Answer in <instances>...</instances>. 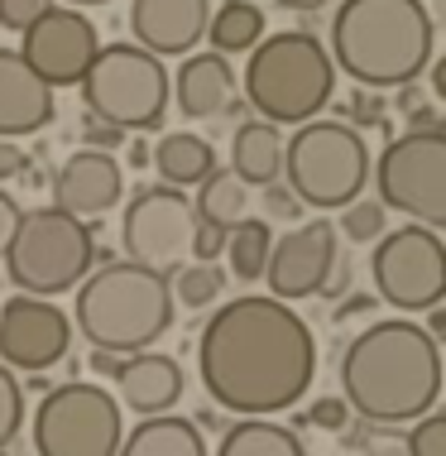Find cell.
I'll return each mask as SVG.
<instances>
[{
	"label": "cell",
	"instance_id": "1",
	"mask_svg": "<svg viewBox=\"0 0 446 456\" xmlns=\"http://www.w3.org/2000/svg\"><path fill=\"white\" fill-rule=\"evenodd\" d=\"M197 375L216 409L274 418L279 409H293L317 375L312 327L269 293H240L202 327Z\"/></svg>",
	"mask_w": 446,
	"mask_h": 456
},
{
	"label": "cell",
	"instance_id": "2",
	"mask_svg": "<svg viewBox=\"0 0 446 456\" xmlns=\"http://www.w3.org/2000/svg\"><path fill=\"white\" fill-rule=\"evenodd\" d=\"M341 389L345 409L365 423L393 428L427 418L442 394V351L432 331L408 317L355 331V341L341 351Z\"/></svg>",
	"mask_w": 446,
	"mask_h": 456
},
{
	"label": "cell",
	"instance_id": "3",
	"mask_svg": "<svg viewBox=\"0 0 446 456\" xmlns=\"http://www.w3.org/2000/svg\"><path fill=\"white\" fill-rule=\"evenodd\" d=\"M331 63L361 87H408L432 63V15L423 0H341L331 15Z\"/></svg>",
	"mask_w": 446,
	"mask_h": 456
},
{
	"label": "cell",
	"instance_id": "4",
	"mask_svg": "<svg viewBox=\"0 0 446 456\" xmlns=\"http://www.w3.org/2000/svg\"><path fill=\"white\" fill-rule=\"evenodd\" d=\"M173 283L154 269L130 260H110L92 269L77 283V337L92 341V351L140 355L173 327Z\"/></svg>",
	"mask_w": 446,
	"mask_h": 456
},
{
	"label": "cell",
	"instance_id": "5",
	"mask_svg": "<svg viewBox=\"0 0 446 456\" xmlns=\"http://www.w3.org/2000/svg\"><path fill=\"white\" fill-rule=\"evenodd\" d=\"M337 92V63L317 34L283 29L250 48L245 96L269 126H307Z\"/></svg>",
	"mask_w": 446,
	"mask_h": 456
},
{
	"label": "cell",
	"instance_id": "6",
	"mask_svg": "<svg viewBox=\"0 0 446 456\" xmlns=\"http://www.w3.org/2000/svg\"><path fill=\"white\" fill-rule=\"evenodd\" d=\"M283 183L317 212L351 207L369 183V144L345 120H307L283 140Z\"/></svg>",
	"mask_w": 446,
	"mask_h": 456
},
{
	"label": "cell",
	"instance_id": "7",
	"mask_svg": "<svg viewBox=\"0 0 446 456\" xmlns=\"http://www.w3.org/2000/svg\"><path fill=\"white\" fill-rule=\"evenodd\" d=\"M96 265V240L92 226L58 207H39V212H24L20 236L5 255V274L20 293L29 298H53L68 293L92 274Z\"/></svg>",
	"mask_w": 446,
	"mask_h": 456
},
{
	"label": "cell",
	"instance_id": "8",
	"mask_svg": "<svg viewBox=\"0 0 446 456\" xmlns=\"http://www.w3.org/2000/svg\"><path fill=\"white\" fill-rule=\"evenodd\" d=\"M82 102L116 130H154L168 110V72L140 44H106L82 77Z\"/></svg>",
	"mask_w": 446,
	"mask_h": 456
},
{
	"label": "cell",
	"instance_id": "9",
	"mask_svg": "<svg viewBox=\"0 0 446 456\" xmlns=\"http://www.w3.org/2000/svg\"><path fill=\"white\" fill-rule=\"evenodd\" d=\"M34 452L39 456H116L120 433V403L101 385H58L34 409Z\"/></svg>",
	"mask_w": 446,
	"mask_h": 456
},
{
	"label": "cell",
	"instance_id": "10",
	"mask_svg": "<svg viewBox=\"0 0 446 456\" xmlns=\"http://www.w3.org/2000/svg\"><path fill=\"white\" fill-rule=\"evenodd\" d=\"M375 188L413 226H446V130H408L375 159Z\"/></svg>",
	"mask_w": 446,
	"mask_h": 456
},
{
	"label": "cell",
	"instance_id": "11",
	"mask_svg": "<svg viewBox=\"0 0 446 456\" xmlns=\"http://www.w3.org/2000/svg\"><path fill=\"white\" fill-rule=\"evenodd\" d=\"M197 207L188 192L168 188V183H149L130 197L126 216H120V250L130 265L154 269V274L173 279L182 265L197 260Z\"/></svg>",
	"mask_w": 446,
	"mask_h": 456
},
{
	"label": "cell",
	"instance_id": "12",
	"mask_svg": "<svg viewBox=\"0 0 446 456\" xmlns=\"http://www.w3.org/2000/svg\"><path fill=\"white\" fill-rule=\"evenodd\" d=\"M369 274L384 303L403 313H432L446 298V245L427 226L384 231L369 255Z\"/></svg>",
	"mask_w": 446,
	"mask_h": 456
},
{
	"label": "cell",
	"instance_id": "13",
	"mask_svg": "<svg viewBox=\"0 0 446 456\" xmlns=\"http://www.w3.org/2000/svg\"><path fill=\"white\" fill-rule=\"evenodd\" d=\"M96 53H101L96 24L72 5H48L24 29V44H20V58L39 72L48 87H82Z\"/></svg>",
	"mask_w": 446,
	"mask_h": 456
},
{
	"label": "cell",
	"instance_id": "14",
	"mask_svg": "<svg viewBox=\"0 0 446 456\" xmlns=\"http://www.w3.org/2000/svg\"><path fill=\"white\" fill-rule=\"evenodd\" d=\"M72 346V317L53 298L15 293L0 307V365L10 370H48Z\"/></svg>",
	"mask_w": 446,
	"mask_h": 456
},
{
	"label": "cell",
	"instance_id": "15",
	"mask_svg": "<svg viewBox=\"0 0 446 456\" xmlns=\"http://www.w3.org/2000/svg\"><path fill=\"white\" fill-rule=\"evenodd\" d=\"M341 260V236L331 221H307V226H293L288 236H279L269 245V298L293 303V298H312V293L327 289L331 269Z\"/></svg>",
	"mask_w": 446,
	"mask_h": 456
},
{
	"label": "cell",
	"instance_id": "16",
	"mask_svg": "<svg viewBox=\"0 0 446 456\" xmlns=\"http://www.w3.org/2000/svg\"><path fill=\"white\" fill-rule=\"evenodd\" d=\"M120 192H126V174H120L116 154H101V150L68 154L58 178H53V207L77 216V221L116 212Z\"/></svg>",
	"mask_w": 446,
	"mask_h": 456
},
{
	"label": "cell",
	"instance_id": "17",
	"mask_svg": "<svg viewBox=\"0 0 446 456\" xmlns=\"http://www.w3.org/2000/svg\"><path fill=\"white\" fill-rule=\"evenodd\" d=\"M212 24V5L207 0H134L130 5V29L144 53L154 58H178L192 53L197 39Z\"/></svg>",
	"mask_w": 446,
	"mask_h": 456
},
{
	"label": "cell",
	"instance_id": "18",
	"mask_svg": "<svg viewBox=\"0 0 446 456\" xmlns=\"http://www.w3.org/2000/svg\"><path fill=\"white\" fill-rule=\"evenodd\" d=\"M53 87L15 48H0V140H20L53 120Z\"/></svg>",
	"mask_w": 446,
	"mask_h": 456
},
{
	"label": "cell",
	"instance_id": "19",
	"mask_svg": "<svg viewBox=\"0 0 446 456\" xmlns=\"http://www.w3.org/2000/svg\"><path fill=\"white\" fill-rule=\"evenodd\" d=\"M116 379V399L120 409L140 413V418H158L182 399V370L168 355L140 351V355H120V365L110 370Z\"/></svg>",
	"mask_w": 446,
	"mask_h": 456
},
{
	"label": "cell",
	"instance_id": "20",
	"mask_svg": "<svg viewBox=\"0 0 446 456\" xmlns=\"http://www.w3.org/2000/svg\"><path fill=\"white\" fill-rule=\"evenodd\" d=\"M173 96L188 120H212L235 102V72L221 53H188V63L173 77Z\"/></svg>",
	"mask_w": 446,
	"mask_h": 456
},
{
	"label": "cell",
	"instance_id": "21",
	"mask_svg": "<svg viewBox=\"0 0 446 456\" xmlns=\"http://www.w3.org/2000/svg\"><path fill=\"white\" fill-rule=\"evenodd\" d=\"M231 174L245 188H269L283 178V134L269 120H245L231 140Z\"/></svg>",
	"mask_w": 446,
	"mask_h": 456
},
{
	"label": "cell",
	"instance_id": "22",
	"mask_svg": "<svg viewBox=\"0 0 446 456\" xmlns=\"http://www.w3.org/2000/svg\"><path fill=\"white\" fill-rule=\"evenodd\" d=\"M154 168H158V178L168 183V188H202L207 178L216 174V154H212V144L202 140V134H192V130H173L158 140V150H154Z\"/></svg>",
	"mask_w": 446,
	"mask_h": 456
},
{
	"label": "cell",
	"instance_id": "23",
	"mask_svg": "<svg viewBox=\"0 0 446 456\" xmlns=\"http://www.w3.org/2000/svg\"><path fill=\"white\" fill-rule=\"evenodd\" d=\"M116 456H207V442L197 433V423H188V418L158 413V418H144V423L120 442Z\"/></svg>",
	"mask_w": 446,
	"mask_h": 456
},
{
	"label": "cell",
	"instance_id": "24",
	"mask_svg": "<svg viewBox=\"0 0 446 456\" xmlns=\"http://www.w3.org/2000/svg\"><path fill=\"white\" fill-rule=\"evenodd\" d=\"M216 456H303V442L274 418H240L216 442Z\"/></svg>",
	"mask_w": 446,
	"mask_h": 456
},
{
	"label": "cell",
	"instance_id": "25",
	"mask_svg": "<svg viewBox=\"0 0 446 456\" xmlns=\"http://www.w3.org/2000/svg\"><path fill=\"white\" fill-rule=\"evenodd\" d=\"M245 207H250V188H245L231 168H216V174L197 188V226H212L221 236H231V226L245 221Z\"/></svg>",
	"mask_w": 446,
	"mask_h": 456
},
{
	"label": "cell",
	"instance_id": "26",
	"mask_svg": "<svg viewBox=\"0 0 446 456\" xmlns=\"http://www.w3.org/2000/svg\"><path fill=\"white\" fill-rule=\"evenodd\" d=\"M207 39H212V53H245L264 39V10L250 5V0H226V5L207 24Z\"/></svg>",
	"mask_w": 446,
	"mask_h": 456
},
{
	"label": "cell",
	"instance_id": "27",
	"mask_svg": "<svg viewBox=\"0 0 446 456\" xmlns=\"http://www.w3.org/2000/svg\"><path fill=\"white\" fill-rule=\"evenodd\" d=\"M269 226L259 216H245L240 226H231L226 236V260H231V274L240 283H255L264 279V265H269Z\"/></svg>",
	"mask_w": 446,
	"mask_h": 456
},
{
	"label": "cell",
	"instance_id": "28",
	"mask_svg": "<svg viewBox=\"0 0 446 456\" xmlns=\"http://www.w3.org/2000/svg\"><path fill=\"white\" fill-rule=\"evenodd\" d=\"M168 283H173V303H182L188 313H197V307H212L221 298L226 269H221L216 260H192V265H182Z\"/></svg>",
	"mask_w": 446,
	"mask_h": 456
},
{
	"label": "cell",
	"instance_id": "29",
	"mask_svg": "<svg viewBox=\"0 0 446 456\" xmlns=\"http://www.w3.org/2000/svg\"><path fill=\"white\" fill-rule=\"evenodd\" d=\"M20 423H24V389H20L15 370L0 365V452H5L10 442H15Z\"/></svg>",
	"mask_w": 446,
	"mask_h": 456
},
{
	"label": "cell",
	"instance_id": "30",
	"mask_svg": "<svg viewBox=\"0 0 446 456\" xmlns=\"http://www.w3.org/2000/svg\"><path fill=\"white\" fill-rule=\"evenodd\" d=\"M341 231L355 245H375L384 236V202H351L341 216Z\"/></svg>",
	"mask_w": 446,
	"mask_h": 456
},
{
	"label": "cell",
	"instance_id": "31",
	"mask_svg": "<svg viewBox=\"0 0 446 456\" xmlns=\"http://www.w3.org/2000/svg\"><path fill=\"white\" fill-rule=\"evenodd\" d=\"M408 456H446V413H427L408 433Z\"/></svg>",
	"mask_w": 446,
	"mask_h": 456
},
{
	"label": "cell",
	"instance_id": "32",
	"mask_svg": "<svg viewBox=\"0 0 446 456\" xmlns=\"http://www.w3.org/2000/svg\"><path fill=\"white\" fill-rule=\"evenodd\" d=\"M44 10H48V0H0V29H20L24 34Z\"/></svg>",
	"mask_w": 446,
	"mask_h": 456
},
{
	"label": "cell",
	"instance_id": "33",
	"mask_svg": "<svg viewBox=\"0 0 446 456\" xmlns=\"http://www.w3.org/2000/svg\"><path fill=\"white\" fill-rule=\"evenodd\" d=\"M20 221H24V212H20V202L10 197L5 188H0V260L10 255V245H15V236H20Z\"/></svg>",
	"mask_w": 446,
	"mask_h": 456
},
{
	"label": "cell",
	"instance_id": "34",
	"mask_svg": "<svg viewBox=\"0 0 446 456\" xmlns=\"http://www.w3.org/2000/svg\"><path fill=\"white\" fill-rule=\"evenodd\" d=\"M82 140H86V150H101V154H110L116 144H126V130H116V126H106V120L86 116V126H82Z\"/></svg>",
	"mask_w": 446,
	"mask_h": 456
},
{
	"label": "cell",
	"instance_id": "35",
	"mask_svg": "<svg viewBox=\"0 0 446 456\" xmlns=\"http://www.w3.org/2000/svg\"><path fill=\"white\" fill-rule=\"evenodd\" d=\"M24 168H29V159H24V150L15 140H0V183L5 178H20Z\"/></svg>",
	"mask_w": 446,
	"mask_h": 456
},
{
	"label": "cell",
	"instance_id": "36",
	"mask_svg": "<svg viewBox=\"0 0 446 456\" xmlns=\"http://www.w3.org/2000/svg\"><path fill=\"white\" fill-rule=\"evenodd\" d=\"M345 403L341 399H321V403H312V409H307V418H312V423H321V428H345Z\"/></svg>",
	"mask_w": 446,
	"mask_h": 456
},
{
	"label": "cell",
	"instance_id": "37",
	"mask_svg": "<svg viewBox=\"0 0 446 456\" xmlns=\"http://www.w3.org/2000/svg\"><path fill=\"white\" fill-rule=\"evenodd\" d=\"M264 212H274V216H297V197L288 188H279V183H269L264 188Z\"/></svg>",
	"mask_w": 446,
	"mask_h": 456
},
{
	"label": "cell",
	"instance_id": "38",
	"mask_svg": "<svg viewBox=\"0 0 446 456\" xmlns=\"http://www.w3.org/2000/svg\"><path fill=\"white\" fill-rule=\"evenodd\" d=\"M351 110H355V116H361V120H384V106L375 102V96H351Z\"/></svg>",
	"mask_w": 446,
	"mask_h": 456
},
{
	"label": "cell",
	"instance_id": "39",
	"mask_svg": "<svg viewBox=\"0 0 446 456\" xmlns=\"http://www.w3.org/2000/svg\"><path fill=\"white\" fill-rule=\"evenodd\" d=\"M427 82H432V92H437V102H446V58H432Z\"/></svg>",
	"mask_w": 446,
	"mask_h": 456
},
{
	"label": "cell",
	"instance_id": "40",
	"mask_svg": "<svg viewBox=\"0 0 446 456\" xmlns=\"http://www.w3.org/2000/svg\"><path fill=\"white\" fill-rule=\"evenodd\" d=\"M279 5H283V10H321L327 0H279Z\"/></svg>",
	"mask_w": 446,
	"mask_h": 456
},
{
	"label": "cell",
	"instance_id": "41",
	"mask_svg": "<svg viewBox=\"0 0 446 456\" xmlns=\"http://www.w3.org/2000/svg\"><path fill=\"white\" fill-rule=\"evenodd\" d=\"M427 331H432V341H437V337H446V313H432V322H427Z\"/></svg>",
	"mask_w": 446,
	"mask_h": 456
},
{
	"label": "cell",
	"instance_id": "42",
	"mask_svg": "<svg viewBox=\"0 0 446 456\" xmlns=\"http://www.w3.org/2000/svg\"><path fill=\"white\" fill-rule=\"evenodd\" d=\"M72 10H82V5H110V0H68Z\"/></svg>",
	"mask_w": 446,
	"mask_h": 456
},
{
	"label": "cell",
	"instance_id": "43",
	"mask_svg": "<svg viewBox=\"0 0 446 456\" xmlns=\"http://www.w3.org/2000/svg\"><path fill=\"white\" fill-rule=\"evenodd\" d=\"M0 307H5V289H0Z\"/></svg>",
	"mask_w": 446,
	"mask_h": 456
},
{
	"label": "cell",
	"instance_id": "44",
	"mask_svg": "<svg viewBox=\"0 0 446 456\" xmlns=\"http://www.w3.org/2000/svg\"><path fill=\"white\" fill-rule=\"evenodd\" d=\"M442 379H446V361H442Z\"/></svg>",
	"mask_w": 446,
	"mask_h": 456
},
{
	"label": "cell",
	"instance_id": "45",
	"mask_svg": "<svg viewBox=\"0 0 446 456\" xmlns=\"http://www.w3.org/2000/svg\"><path fill=\"white\" fill-rule=\"evenodd\" d=\"M0 456H5V452H0Z\"/></svg>",
	"mask_w": 446,
	"mask_h": 456
}]
</instances>
